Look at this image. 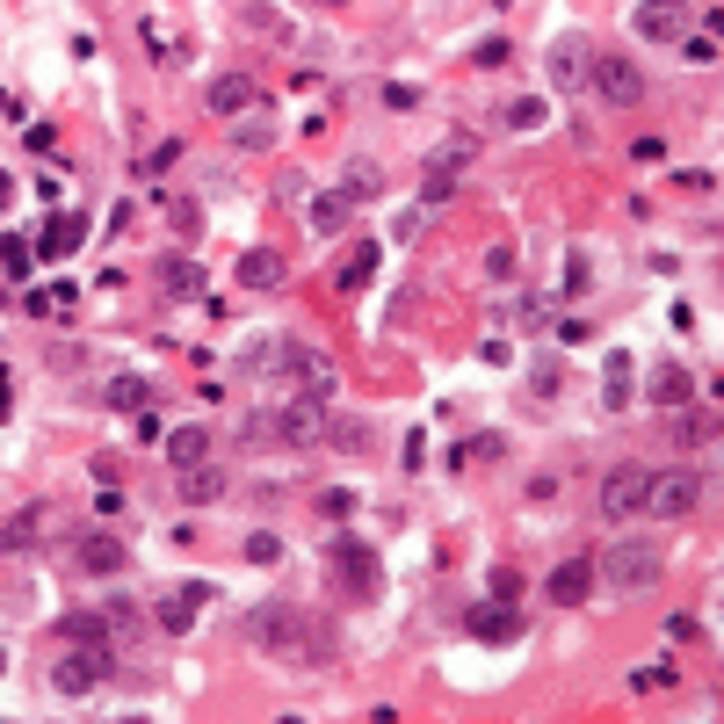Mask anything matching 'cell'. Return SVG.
I'll use <instances>...</instances> for the list:
<instances>
[{"label": "cell", "mask_w": 724, "mask_h": 724, "mask_svg": "<svg viewBox=\"0 0 724 724\" xmlns=\"http://www.w3.org/2000/svg\"><path fill=\"white\" fill-rule=\"evenodd\" d=\"M623 391H630V370H623V362H609V406H623Z\"/></svg>", "instance_id": "cell-36"}, {"label": "cell", "mask_w": 724, "mask_h": 724, "mask_svg": "<svg viewBox=\"0 0 724 724\" xmlns=\"http://www.w3.org/2000/svg\"><path fill=\"white\" fill-rule=\"evenodd\" d=\"M587 73H594V87H601V102H609V109L645 102V73L630 66V58H587Z\"/></svg>", "instance_id": "cell-9"}, {"label": "cell", "mask_w": 724, "mask_h": 724, "mask_svg": "<svg viewBox=\"0 0 724 724\" xmlns=\"http://www.w3.org/2000/svg\"><path fill=\"white\" fill-rule=\"evenodd\" d=\"M232 138H239V145H247V153H261V145H268V138H276V124H261V116H254V124H239Z\"/></svg>", "instance_id": "cell-32"}, {"label": "cell", "mask_w": 724, "mask_h": 724, "mask_svg": "<svg viewBox=\"0 0 724 724\" xmlns=\"http://www.w3.org/2000/svg\"><path fill=\"white\" fill-rule=\"evenodd\" d=\"M659 572H667V551H659V543H645V536H616L609 551H601L594 580H609L616 594H645V587H659Z\"/></svg>", "instance_id": "cell-2"}, {"label": "cell", "mask_w": 724, "mask_h": 724, "mask_svg": "<svg viewBox=\"0 0 724 724\" xmlns=\"http://www.w3.org/2000/svg\"><path fill=\"white\" fill-rule=\"evenodd\" d=\"M305 616L290 609V601H268V609H254V623H247V638L261 645V652H305Z\"/></svg>", "instance_id": "cell-5"}, {"label": "cell", "mask_w": 724, "mask_h": 724, "mask_svg": "<svg viewBox=\"0 0 724 724\" xmlns=\"http://www.w3.org/2000/svg\"><path fill=\"white\" fill-rule=\"evenodd\" d=\"M326 442H341V449H370V420H348V413H326Z\"/></svg>", "instance_id": "cell-27"}, {"label": "cell", "mask_w": 724, "mask_h": 724, "mask_svg": "<svg viewBox=\"0 0 724 724\" xmlns=\"http://www.w3.org/2000/svg\"><path fill=\"white\" fill-rule=\"evenodd\" d=\"M377 239H355V247H348V261H341V276H334V290L341 297H355V290H370V276H377Z\"/></svg>", "instance_id": "cell-12"}, {"label": "cell", "mask_w": 724, "mask_h": 724, "mask_svg": "<svg viewBox=\"0 0 724 724\" xmlns=\"http://www.w3.org/2000/svg\"><path fill=\"white\" fill-rule=\"evenodd\" d=\"M102 674H109V645H80L51 667V688L58 696H87V688H102Z\"/></svg>", "instance_id": "cell-8"}, {"label": "cell", "mask_w": 724, "mask_h": 724, "mask_svg": "<svg viewBox=\"0 0 724 724\" xmlns=\"http://www.w3.org/2000/svg\"><path fill=\"white\" fill-rule=\"evenodd\" d=\"M587 594H594V565L565 558V565L551 572V601H558V609H572V601H587Z\"/></svg>", "instance_id": "cell-16"}, {"label": "cell", "mask_w": 724, "mask_h": 724, "mask_svg": "<svg viewBox=\"0 0 724 724\" xmlns=\"http://www.w3.org/2000/svg\"><path fill=\"white\" fill-rule=\"evenodd\" d=\"M239 283L247 290H283V254L276 247H247L239 254Z\"/></svg>", "instance_id": "cell-13"}, {"label": "cell", "mask_w": 724, "mask_h": 724, "mask_svg": "<svg viewBox=\"0 0 724 724\" xmlns=\"http://www.w3.org/2000/svg\"><path fill=\"white\" fill-rule=\"evenodd\" d=\"M645 44H681L688 29H696V0H638V15H630Z\"/></svg>", "instance_id": "cell-4"}, {"label": "cell", "mask_w": 724, "mask_h": 724, "mask_svg": "<svg viewBox=\"0 0 724 724\" xmlns=\"http://www.w3.org/2000/svg\"><path fill=\"white\" fill-rule=\"evenodd\" d=\"M507 124H515V131H536V124H543V102H515V109H507Z\"/></svg>", "instance_id": "cell-33"}, {"label": "cell", "mask_w": 724, "mask_h": 724, "mask_svg": "<svg viewBox=\"0 0 724 724\" xmlns=\"http://www.w3.org/2000/svg\"><path fill=\"white\" fill-rule=\"evenodd\" d=\"M0 667H8V659H0Z\"/></svg>", "instance_id": "cell-38"}, {"label": "cell", "mask_w": 724, "mask_h": 724, "mask_svg": "<svg viewBox=\"0 0 724 724\" xmlns=\"http://www.w3.org/2000/svg\"><path fill=\"white\" fill-rule=\"evenodd\" d=\"M442 196H457V174L428 167V181H420V203H442Z\"/></svg>", "instance_id": "cell-30"}, {"label": "cell", "mask_w": 724, "mask_h": 724, "mask_svg": "<svg viewBox=\"0 0 724 724\" xmlns=\"http://www.w3.org/2000/svg\"><path fill=\"white\" fill-rule=\"evenodd\" d=\"M203 601H210V587H203V580H189V587H181V594L167 601V609H160V623H167L174 638H181V630H189V616L203 609Z\"/></svg>", "instance_id": "cell-20"}, {"label": "cell", "mask_w": 724, "mask_h": 724, "mask_svg": "<svg viewBox=\"0 0 724 724\" xmlns=\"http://www.w3.org/2000/svg\"><path fill=\"white\" fill-rule=\"evenodd\" d=\"M210 457V428H174L167 435V464L181 471V464H203Z\"/></svg>", "instance_id": "cell-22"}, {"label": "cell", "mask_w": 724, "mask_h": 724, "mask_svg": "<svg viewBox=\"0 0 724 724\" xmlns=\"http://www.w3.org/2000/svg\"><path fill=\"white\" fill-rule=\"evenodd\" d=\"M645 486H652V471H645V464H616L609 478H601V522H630V515H645Z\"/></svg>", "instance_id": "cell-6"}, {"label": "cell", "mask_w": 724, "mask_h": 724, "mask_svg": "<svg viewBox=\"0 0 724 724\" xmlns=\"http://www.w3.org/2000/svg\"><path fill=\"white\" fill-rule=\"evenodd\" d=\"M652 399H659V406H688V399H696V377H688L681 362H667V370L652 377Z\"/></svg>", "instance_id": "cell-23"}, {"label": "cell", "mask_w": 724, "mask_h": 724, "mask_svg": "<svg viewBox=\"0 0 724 724\" xmlns=\"http://www.w3.org/2000/svg\"><path fill=\"white\" fill-rule=\"evenodd\" d=\"M688 66H717V37L710 29H688Z\"/></svg>", "instance_id": "cell-29"}, {"label": "cell", "mask_w": 724, "mask_h": 724, "mask_svg": "<svg viewBox=\"0 0 724 724\" xmlns=\"http://www.w3.org/2000/svg\"><path fill=\"white\" fill-rule=\"evenodd\" d=\"M377 189H384V181H377V160H348V167H341V196H348V203L377 196Z\"/></svg>", "instance_id": "cell-25"}, {"label": "cell", "mask_w": 724, "mask_h": 724, "mask_svg": "<svg viewBox=\"0 0 724 724\" xmlns=\"http://www.w3.org/2000/svg\"><path fill=\"white\" fill-rule=\"evenodd\" d=\"M0 413H8V370H0Z\"/></svg>", "instance_id": "cell-37"}, {"label": "cell", "mask_w": 724, "mask_h": 724, "mask_svg": "<svg viewBox=\"0 0 724 724\" xmlns=\"http://www.w3.org/2000/svg\"><path fill=\"white\" fill-rule=\"evenodd\" d=\"M696 500H703V464H674V471H659L645 486V507L659 522H688V515H696Z\"/></svg>", "instance_id": "cell-3"}, {"label": "cell", "mask_w": 724, "mask_h": 724, "mask_svg": "<svg viewBox=\"0 0 724 724\" xmlns=\"http://www.w3.org/2000/svg\"><path fill=\"white\" fill-rule=\"evenodd\" d=\"M326 413H334V399H283V406H261V413H247V442H283V449H312V442H326Z\"/></svg>", "instance_id": "cell-1"}, {"label": "cell", "mask_w": 724, "mask_h": 724, "mask_svg": "<svg viewBox=\"0 0 724 724\" xmlns=\"http://www.w3.org/2000/svg\"><path fill=\"white\" fill-rule=\"evenodd\" d=\"M247 558H254V565H268V558H283V543L268 536V529H254V536H247Z\"/></svg>", "instance_id": "cell-31"}, {"label": "cell", "mask_w": 724, "mask_h": 724, "mask_svg": "<svg viewBox=\"0 0 724 724\" xmlns=\"http://www.w3.org/2000/svg\"><path fill=\"white\" fill-rule=\"evenodd\" d=\"M124 565H131V551H124L116 536H102V529L73 536V572H80V580H116Z\"/></svg>", "instance_id": "cell-7"}, {"label": "cell", "mask_w": 724, "mask_h": 724, "mask_svg": "<svg viewBox=\"0 0 724 724\" xmlns=\"http://www.w3.org/2000/svg\"><path fill=\"white\" fill-rule=\"evenodd\" d=\"M44 507H22V515H8V529H0V551L8 558H22V551H37V536H44Z\"/></svg>", "instance_id": "cell-15"}, {"label": "cell", "mask_w": 724, "mask_h": 724, "mask_svg": "<svg viewBox=\"0 0 724 724\" xmlns=\"http://www.w3.org/2000/svg\"><path fill=\"white\" fill-rule=\"evenodd\" d=\"M587 58H594V51H587L580 37H558V44H551V80H558V87L587 80Z\"/></svg>", "instance_id": "cell-18"}, {"label": "cell", "mask_w": 724, "mask_h": 724, "mask_svg": "<svg viewBox=\"0 0 724 724\" xmlns=\"http://www.w3.org/2000/svg\"><path fill=\"white\" fill-rule=\"evenodd\" d=\"M181 493H189V500H218L225 493V471H210V457L203 464H181Z\"/></svg>", "instance_id": "cell-24"}, {"label": "cell", "mask_w": 724, "mask_h": 724, "mask_svg": "<svg viewBox=\"0 0 724 724\" xmlns=\"http://www.w3.org/2000/svg\"><path fill=\"white\" fill-rule=\"evenodd\" d=\"M674 435H681V449H710V442H717V406H696Z\"/></svg>", "instance_id": "cell-26"}, {"label": "cell", "mask_w": 724, "mask_h": 724, "mask_svg": "<svg viewBox=\"0 0 724 724\" xmlns=\"http://www.w3.org/2000/svg\"><path fill=\"white\" fill-rule=\"evenodd\" d=\"M486 268H493V276L507 283V276H515V247H493V254H486Z\"/></svg>", "instance_id": "cell-35"}, {"label": "cell", "mask_w": 724, "mask_h": 724, "mask_svg": "<svg viewBox=\"0 0 724 724\" xmlns=\"http://www.w3.org/2000/svg\"><path fill=\"white\" fill-rule=\"evenodd\" d=\"M210 109H218V116H247V109H254V80H247V73L210 80Z\"/></svg>", "instance_id": "cell-17"}, {"label": "cell", "mask_w": 724, "mask_h": 724, "mask_svg": "<svg viewBox=\"0 0 724 724\" xmlns=\"http://www.w3.org/2000/svg\"><path fill=\"white\" fill-rule=\"evenodd\" d=\"M102 399H109L116 413H138L145 399H153V384H145L138 370H124V377H109V384H102Z\"/></svg>", "instance_id": "cell-19"}, {"label": "cell", "mask_w": 724, "mask_h": 724, "mask_svg": "<svg viewBox=\"0 0 724 724\" xmlns=\"http://www.w3.org/2000/svg\"><path fill=\"white\" fill-rule=\"evenodd\" d=\"M326 572H334L348 594H370L377 587V558H370V543H355V536H341L334 551H326Z\"/></svg>", "instance_id": "cell-10"}, {"label": "cell", "mask_w": 724, "mask_h": 724, "mask_svg": "<svg viewBox=\"0 0 724 724\" xmlns=\"http://www.w3.org/2000/svg\"><path fill=\"white\" fill-rule=\"evenodd\" d=\"M471 630H478V638H515V601H486V609H471Z\"/></svg>", "instance_id": "cell-21"}, {"label": "cell", "mask_w": 724, "mask_h": 724, "mask_svg": "<svg viewBox=\"0 0 724 724\" xmlns=\"http://www.w3.org/2000/svg\"><path fill=\"white\" fill-rule=\"evenodd\" d=\"M348 218H355V203H348L341 189H334V196H319V203H312V225H319V232H341Z\"/></svg>", "instance_id": "cell-28"}, {"label": "cell", "mask_w": 724, "mask_h": 724, "mask_svg": "<svg viewBox=\"0 0 724 724\" xmlns=\"http://www.w3.org/2000/svg\"><path fill=\"white\" fill-rule=\"evenodd\" d=\"M667 638H674V645H688V638H703V623H696V616H674V623H667Z\"/></svg>", "instance_id": "cell-34"}, {"label": "cell", "mask_w": 724, "mask_h": 724, "mask_svg": "<svg viewBox=\"0 0 724 724\" xmlns=\"http://www.w3.org/2000/svg\"><path fill=\"white\" fill-rule=\"evenodd\" d=\"M203 261H189V254H160V290H174V297H203Z\"/></svg>", "instance_id": "cell-14"}, {"label": "cell", "mask_w": 724, "mask_h": 724, "mask_svg": "<svg viewBox=\"0 0 724 724\" xmlns=\"http://www.w3.org/2000/svg\"><path fill=\"white\" fill-rule=\"evenodd\" d=\"M80 239H87V218H80V210H58V218L37 232V254H44V261H58V254H73Z\"/></svg>", "instance_id": "cell-11"}]
</instances>
